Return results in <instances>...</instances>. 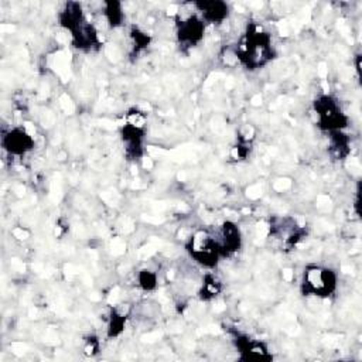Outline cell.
<instances>
[{
	"label": "cell",
	"instance_id": "1",
	"mask_svg": "<svg viewBox=\"0 0 362 362\" xmlns=\"http://www.w3.org/2000/svg\"><path fill=\"white\" fill-rule=\"evenodd\" d=\"M335 284V277L331 270L321 267H310L304 273V287L307 293L322 296L328 294Z\"/></svg>",
	"mask_w": 362,
	"mask_h": 362
},
{
	"label": "cell",
	"instance_id": "2",
	"mask_svg": "<svg viewBox=\"0 0 362 362\" xmlns=\"http://www.w3.org/2000/svg\"><path fill=\"white\" fill-rule=\"evenodd\" d=\"M34 144L33 136L23 129H14L7 136H3V146L13 154H24Z\"/></svg>",
	"mask_w": 362,
	"mask_h": 362
}]
</instances>
